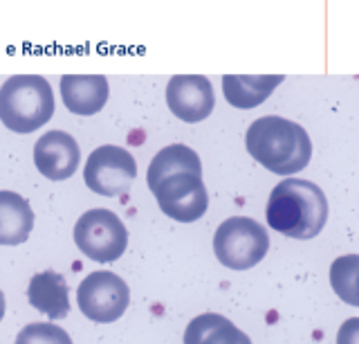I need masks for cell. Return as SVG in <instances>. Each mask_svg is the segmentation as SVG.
<instances>
[{
  "label": "cell",
  "instance_id": "6da1fadb",
  "mask_svg": "<svg viewBox=\"0 0 359 344\" xmlns=\"http://www.w3.org/2000/svg\"><path fill=\"white\" fill-rule=\"evenodd\" d=\"M245 144L258 164L278 176L299 173L312 158V142L306 128L278 115L258 117L252 121Z\"/></svg>",
  "mask_w": 359,
  "mask_h": 344
},
{
  "label": "cell",
  "instance_id": "7a4b0ae2",
  "mask_svg": "<svg viewBox=\"0 0 359 344\" xmlns=\"http://www.w3.org/2000/svg\"><path fill=\"white\" fill-rule=\"evenodd\" d=\"M328 220V201L310 180L285 178L267 201V223L290 239H314Z\"/></svg>",
  "mask_w": 359,
  "mask_h": 344
},
{
  "label": "cell",
  "instance_id": "3957f363",
  "mask_svg": "<svg viewBox=\"0 0 359 344\" xmlns=\"http://www.w3.org/2000/svg\"><path fill=\"white\" fill-rule=\"evenodd\" d=\"M54 115V93L41 74H14L0 88V121L14 133H32Z\"/></svg>",
  "mask_w": 359,
  "mask_h": 344
},
{
  "label": "cell",
  "instance_id": "277c9868",
  "mask_svg": "<svg viewBox=\"0 0 359 344\" xmlns=\"http://www.w3.org/2000/svg\"><path fill=\"white\" fill-rule=\"evenodd\" d=\"M269 250L267 230L254 218L231 216L216 230L213 252L231 270H250L261 263Z\"/></svg>",
  "mask_w": 359,
  "mask_h": 344
},
{
  "label": "cell",
  "instance_id": "5b68a950",
  "mask_svg": "<svg viewBox=\"0 0 359 344\" xmlns=\"http://www.w3.org/2000/svg\"><path fill=\"white\" fill-rule=\"evenodd\" d=\"M74 243L97 263L117 261L128 246V232L110 209L97 207L86 212L74 225Z\"/></svg>",
  "mask_w": 359,
  "mask_h": 344
},
{
  "label": "cell",
  "instance_id": "8992f818",
  "mask_svg": "<svg viewBox=\"0 0 359 344\" xmlns=\"http://www.w3.org/2000/svg\"><path fill=\"white\" fill-rule=\"evenodd\" d=\"M76 302L88 319L99 322V324H108V322H115L126 313L130 304V291L126 282L115 272L97 270L90 272L79 284Z\"/></svg>",
  "mask_w": 359,
  "mask_h": 344
},
{
  "label": "cell",
  "instance_id": "52a82bcc",
  "mask_svg": "<svg viewBox=\"0 0 359 344\" xmlns=\"http://www.w3.org/2000/svg\"><path fill=\"white\" fill-rule=\"evenodd\" d=\"M135 176H137V162H135L133 153L115 147V144H104V147L95 149L83 169V178L90 192L110 198L126 194Z\"/></svg>",
  "mask_w": 359,
  "mask_h": 344
},
{
  "label": "cell",
  "instance_id": "ba28073f",
  "mask_svg": "<svg viewBox=\"0 0 359 344\" xmlns=\"http://www.w3.org/2000/svg\"><path fill=\"white\" fill-rule=\"evenodd\" d=\"M157 198L162 212L180 220V223H194L207 212L209 194L202 183V173H173L166 176L151 190Z\"/></svg>",
  "mask_w": 359,
  "mask_h": 344
},
{
  "label": "cell",
  "instance_id": "9c48e42d",
  "mask_svg": "<svg viewBox=\"0 0 359 344\" xmlns=\"http://www.w3.org/2000/svg\"><path fill=\"white\" fill-rule=\"evenodd\" d=\"M166 104L175 117L194 124L211 115L216 97H213V88L207 77L175 74L166 86Z\"/></svg>",
  "mask_w": 359,
  "mask_h": 344
},
{
  "label": "cell",
  "instance_id": "30bf717a",
  "mask_svg": "<svg viewBox=\"0 0 359 344\" xmlns=\"http://www.w3.org/2000/svg\"><path fill=\"white\" fill-rule=\"evenodd\" d=\"M81 151L76 140L65 131H50L34 147V164L50 180H65L79 169Z\"/></svg>",
  "mask_w": 359,
  "mask_h": 344
},
{
  "label": "cell",
  "instance_id": "8fae6325",
  "mask_svg": "<svg viewBox=\"0 0 359 344\" xmlns=\"http://www.w3.org/2000/svg\"><path fill=\"white\" fill-rule=\"evenodd\" d=\"M110 86L104 74H63L61 99L74 115H95L106 106Z\"/></svg>",
  "mask_w": 359,
  "mask_h": 344
},
{
  "label": "cell",
  "instance_id": "7c38bea8",
  "mask_svg": "<svg viewBox=\"0 0 359 344\" xmlns=\"http://www.w3.org/2000/svg\"><path fill=\"white\" fill-rule=\"evenodd\" d=\"M283 84V74H224L222 93L236 108H256Z\"/></svg>",
  "mask_w": 359,
  "mask_h": 344
},
{
  "label": "cell",
  "instance_id": "4fadbf2b",
  "mask_svg": "<svg viewBox=\"0 0 359 344\" xmlns=\"http://www.w3.org/2000/svg\"><path fill=\"white\" fill-rule=\"evenodd\" d=\"M29 304L52 319H61L70 313V299H67V284L54 270H43L32 277L27 288Z\"/></svg>",
  "mask_w": 359,
  "mask_h": 344
},
{
  "label": "cell",
  "instance_id": "5bb4252c",
  "mask_svg": "<svg viewBox=\"0 0 359 344\" xmlns=\"http://www.w3.org/2000/svg\"><path fill=\"white\" fill-rule=\"evenodd\" d=\"M34 212L16 192L0 190V246H20L32 234Z\"/></svg>",
  "mask_w": 359,
  "mask_h": 344
},
{
  "label": "cell",
  "instance_id": "9a60e30c",
  "mask_svg": "<svg viewBox=\"0 0 359 344\" xmlns=\"http://www.w3.org/2000/svg\"><path fill=\"white\" fill-rule=\"evenodd\" d=\"M202 173V162L198 158V153L194 149H189L187 144H168L160 153L155 155L153 162L149 164V187H153L160 183L166 176L173 173Z\"/></svg>",
  "mask_w": 359,
  "mask_h": 344
},
{
  "label": "cell",
  "instance_id": "2e32d148",
  "mask_svg": "<svg viewBox=\"0 0 359 344\" xmlns=\"http://www.w3.org/2000/svg\"><path fill=\"white\" fill-rule=\"evenodd\" d=\"M243 336L227 317L218 313H205L189 322L184 331V344H238Z\"/></svg>",
  "mask_w": 359,
  "mask_h": 344
},
{
  "label": "cell",
  "instance_id": "e0dca14e",
  "mask_svg": "<svg viewBox=\"0 0 359 344\" xmlns=\"http://www.w3.org/2000/svg\"><path fill=\"white\" fill-rule=\"evenodd\" d=\"M357 270H359V257L357 254H348L332 263L330 268V282L334 293L348 304L357 306L359 304V293H357Z\"/></svg>",
  "mask_w": 359,
  "mask_h": 344
},
{
  "label": "cell",
  "instance_id": "ac0fdd59",
  "mask_svg": "<svg viewBox=\"0 0 359 344\" xmlns=\"http://www.w3.org/2000/svg\"><path fill=\"white\" fill-rule=\"evenodd\" d=\"M14 344H72V338L54 322H34L18 333Z\"/></svg>",
  "mask_w": 359,
  "mask_h": 344
},
{
  "label": "cell",
  "instance_id": "d6986e66",
  "mask_svg": "<svg viewBox=\"0 0 359 344\" xmlns=\"http://www.w3.org/2000/svg\"><path fill=\"white\" fill-rule=\"evenodd\" d=\"M359 322L357 319H348L346 324L339 329V336H337V344H357L359 338Z\"/></svg>",
  "mask_w": 359,
  "mask_h": 344
},
{
  "label": "cell",
  "instance_id": "ffe728a7",
  "mask_svg": "<svg viewBox=\"0 0 359 344\" xmlns=\"http://www.w3.org/2000/svg\"><path fill=\"white\" fill-rule=\"evenodd\" d=\"M5 317V295H3V291H0V319Z\"/></svg>",
  "mask_w": 359,
  "mask_h": 344
}]
</instances>
